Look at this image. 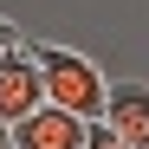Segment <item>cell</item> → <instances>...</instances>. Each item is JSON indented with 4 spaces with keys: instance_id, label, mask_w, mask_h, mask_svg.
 <instances>
[{
    "instance_id": "6da1fadb",
    "label": "cell",
    "mask_w": 149,
    "mask_h": 149,
    "mask_svg": "<svg viewBox=\"0 0 149 149\" xmlns=\"http://www.w3.org/2000/svg\"><path fill=\"white\" fill-rule=\"evenodd\" d=\"M33 52V65H39V84H45V104H58V110H71V117H104V91H110V78L97 71V58H84V52H71V45H26Z\"/></svg>"
},
{
    "instance_id": "7a4b0ae2",
    "label": "cell",
    "mask_w": 149,
    "mask_h": 149,
    "mask_svg": "<svg viewBox=\"0 0 149 149\" xmlns=\"http://www.w3.org/2000/svg\"><path fill=\"white\" fill-rule=\"evenodd\" d=\"M13 149H78L84 143V117H71L58 104H33L19 123H7Z\"/></svg>"
},
{
    "instance_id": "3957f363",
    "label": "cell",
    "mask_w": 149,
    "mask_h": 149,
    "mask_svg": "<svg viewBox=\"0 0 149 149\" xmlns=\"http://www.w3.org/2000/svg\"><path fill=\"white\" fill-rule=\"evenodd\" d=\"M33 104H45V84H39V65L26 52V39L13 52H0V123H19Z\"/></svg>"
},
{
    "instance_id": "277c9868",
    "label": "cell",
    "mask_w": 149,
    "mask_h": 149,
    "mask_svg": "<svg viewBox=\"0 0 149 149\" xmlns=\"http://www.w3.org/2000/svg\"><path fill=\"white\" fill-rule=\"evenodd\" d=\"M104 123L130 143V149H149V84L143 78H117L104 91Z\"/></svg>"
},
{
    "instance_id": "5b68a950",
    "label": "cell",
    "mask_w": 149,
    "mask_h": 149,
    "mask_svg": "<svg viewBox=\"0 0 149 149\" xmlns=\"http://www.w3.org/2000/svg\"><path fill=\"white\" fill-rule=\"evenodd\" d=\"M78 149H130V143H123V136L110 130L104 117H91V123H84V143H78Z\"/></svg>"
},
{
    "instance_id": "8992f818",
    "label": "cell",
    "mask_w": 149,
    "mask_h": 149,
    "mask_svg": "<svg viewBox=\"0 0 149 149\" xmlns=\"http://www.w3.org/2000/svg\"><path fill=\"white\" fill-rule=\"evenodd\" d=\"M19 39H26V33H19V26H13V19H0V52H13V45H19Z\"/></svg>"
},
{
    "instance_id": "52a82bcc",
    "label": "cell",
    "mask_w": 149,
    "mask_h": 149,
    "mask_svg": "<svg viewBox=\"0 0 149 149\" xmlns=\"http://www.w3.org/2000/svg\"><path fill=\"white\" fill-rule=\"evenodd\" d=\"M0 149H13V136H7V123H0Z\"/></svg>"
}]
</instances>
